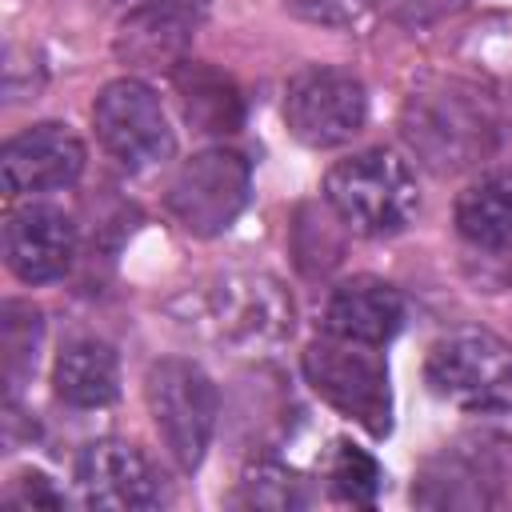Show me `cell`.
Instances as JSON below:
<instances>
[{"mask_svg": "<svg viewBox=\"0 0 512 512\" xmlns=\"http://www.w3.org/2000/svg\"><path fill=\"white\" fill-rule=\"evenodd\" d=\"M400 136L424 168L440 176L464 172L492 152L496 116L476 88L460 80H436V84L416 88L404 100Z\"/></svg>", "mask_w": 512, "mask_h": 512, "instance_id": "1", "label": "cell"}, {"mask_svg": "<svg viewBox=\"0 0 512 512\" xmlns=\"http://www.w3.org/2000/svg\"><path fill=\"white\" fill-rule=\"evenodd\" d=\"M324 200L360 236H392L408 228L420 204L412 168L388 148L336 160L324 176Z\"/></svg>", "mask_w": 512, "mask_h": 512, "instance_id": "2", "label": "cell"}, {"mask_svg": "<svg viewBox=\"0 0 512 512\" xmlns=\"http://www.w3.org/2000/svg\"><path fill=\"white\" fill-rule=\"evenodd\" d=\"M304 380L312 392L332 404L340 416L356 420L368 436H388L392 432V388H388V368L372 344L356 340H312L300 356Z\"/></svg>", "mask_w": 512, "mask_h": 512, "instance_id": "3", "label": "cell"}, {"mask_svg": "<svg viewBox=\"0 0 512 512\" xmlns=\"http://www.w3.org/2000/svg\"><path fill=\"white\" fill-rule=\"evenodd\" d=\"M424 380L464 412H512V344L484 328H456L428 348Z\"/></svg>", "mask_w": 512, "mask_h": 512, "instance_id": "4", "label": "cell"}, {"mask_svg": "<svg viewBox=\"0 0 512 512\" xmlns=\"http://www.w3.org/2000/svg\"><path fill=\"white\" fill-rule=\"evenodd\" d=\"M144 400L172 460L184 472L200 468L216 432V412H220L216 384L208 380V372L180 356L152 360L144 372Z\"/></svg>", "mask_w": 512, "mask_h": 512, "instance_id": "5", "label": "cell"}, {"mask_svg": "<svg viewBox=\"0 0 512 512\" xmlns=\"http://www.w3.org/2000/svg\"><path fill=\"white\" fill-rule=\"evenodd\" d=\"M512 480V432L480 428L444 444L416 476L412 500L424 508H488Z\"/></svg>", "mask_w": 512, "mask_h": 512, "instance_id": "6", "label": "cell"}, {"mask_svg": "<svg viewBox=\"0 0 512 512\" xmlns=\"http://www.w3.org/2000/svg\"><path fill=\"white\" fill-rule=\"evenodd\" d=\"M252 192V168L232 148H204L188 156L168 180L164 204L172 220L192 236H220L244 212Z\"/></svg>", "mask_w": 512, "mask_h": 512, "instance_id": "7", "label": "cell"}, {"mask_svg": "<svg viewBox=\"0 0 512 512\" xmlns=\"http://www.w3.org/2000/svg\"><path fill=\"white\" fill-rule=\"evenodd\" d=\"M200 328L224 344L264 348L292 332V296L264 272H232L212 280L200 296Z\"/></svg>", "mask_w": 512, "mask_h": 512, "instance_id": "8", "label": "cell"}, {"mask_svg": "<svg viewBox=\"0 0 512 512\" xmlns=\"http://www.w3.org/2000/svg\"><path fill=\"white\" fill-rule=\"evenodd\" d=\"M368 120L364 84L328 64H312L296 72L284 88V124L308 148H340Z\"/></svg>", "mask_w": 512, "mask_h": 512, "instance_id": "9", "label": "cell"}, {"mask_svg": "<svg viewBox=\"0 0 512 512\" xmlns=\"http://www.w3.org/2000/svg\"><path fill=\"white\" fill-rule=\"evenodd\" d=\"M92 124H96V140L104 144V152L116 156L132 172L168 160L176 148L160 96L144 80H132V76H120L100 88L92 104Z\"/></svg>", "mask_w": 512, "mask_h": 512, "instance_id": "10", "label": "cell"}, {"mask_svg": "<svg viewBox=\"0 0 512 512\" xmlns=\"http://www.w3.org/2000/svg\"><path fill=\"white\" fill-rule=\"evenodd\" d=\"M200 28L196 0H140L116 28L112 52L132 72H172L188 60L192 36Z\"/></svg>", "mask_w": 512, "mask_h": 512, "instance_id": "11", "label": "cell"}, {"mask_svg": "<svg viewBox=\"0 0 512 512\" xmlns=\"http://www.w3.org/2000/svg\"><path fill=\"white\" fill-rule=\"evenodd\" d=\"M84 172V144L68 124H32L0 152V180L8 196H40L76 184Z\"/></svg>", "mask_w": 512, "mask_h": 512, "instance_id": "12", "label": "cell"}, {"mask_svg": "<svg viewBox=\"0 0 512 512\" xmlns=\"http://www.w3.org/2000/svg\"><path fill=\"white\" fill-rule=\"evenodd\" d=\"M76 488L84 504L112 512H140L164 500L152 464L128 440H92L76 456Z\"/></svg>", "mask_w": 512, "mask_h": 512, "instance_id": "13", "label": "cell"}, {"mask_svg": "<svg viewBox=\"0 0 512 512\" xmlns=\"http://www.w3.org/2000/svg\"><path fill=\"white\" fill-rule=\"evenodd\" d=\"M76 256V224L68 212L52 204H24L4 224V260L16 280L48 284L72 268Z\"/></svg>", "mask_w": 512, "mask_h": 512, "instance_id": "14", "label": "cell"}, {"mask_svg": "<svg viewBox=\"0 0 512 512\" xmlns=\"http://www.w3.org/2000/svg\"><path fill=\"white\" fill-rule=\"evenodd\" d=\"M404 324V296L380 276H352L344 280L324 304L328 336L356 340V344H388Z\"/></svg>", "mask_w": 512, "mask_h": 512, "instance_id": "15", "label": "cell"}, {"mask_svg": "<svg viewBox=\"0 0 512 512\" xmlns=\"http://www.w3.org/2000/svg\"><path fill=\"white\" fill-rule=\"evenodd\" d=\"M172 92L180 116L200 136H232L244 128V96L236 80L208 60H180L172 72Z\"/></svg>", "mask_w": 512, "mask_h": 512, "instance_id": "16", "label": "cell"}, {"mask_svg": "<svg viewBox=\"0 0 512 512\" xmlns=\"http://www.w3.org/2000/svg\"><path fill=\"white\" fill-rule=\"evenodd\" d=\"M52 388L68 408H104L120 396V364L104 340H72L60 348Z\"/></svg>", "mask_w": 512, "mask_h": 512, "instance_id": "17", "label": "cell"}, {"mask_svg": "<svg viewBox=\"0 0 512 512\" xmlns=\"http://www.w3.org/2000/svg\"><path fill=\"white\" fill-rule=\"evenodd\" d=\"M456 228L484 252H512V172H492L468 184L456 200Z\"/></svg>", "mask_w": 512, "mask_h": 512, "instance_id": "18", "label": "cell"}, {"mask_svg": "<svg viewBox=\"0 0 512 512\" xmlns=\"http://www.w3.org/2000/svg\"><path fill=\"white\" fill-rule=\"evenodd\" d=\"M40 312L24 300H8L0 312V352H4V384L8 396L20 392L24 376L36 368V348H40Z\"/></svg>", "mask_w": 512, "mask_h": 512, "instance_id": "19", "label": "cell"}, {"mask_svg": "<svg viewBox=\"0 0 512 512\" xmlns=\"http://www.w3.org/2000/svg\"><path fill=\"white\" fill-rule=\"evenodd\" d=\"M324 480H328V492L344 504H376L384 484L380 464L352 440H332V452L324 460Z\"/></svg>", "mask_w": 512, "mask_h": 512, "instance_id": "20", "label": "cell"}, {"mask_svg": "<svg viewBox=\"0 0 512 512\" xmlns=\"http://www.w3.org/2000/svg\"><path fill=\"white\" fill-rule=\"evenodd\" d=\"M236 504H244V508H300V504H308V492L292 468H284L276 460H256V464H248V472L240 480Z\"/></svg>", "mask_w": 512, "mask_h": 512, "instance_id": "21", "label": "cell"}, {"mask_svg": "<svg viewBox=\"0 0 512 512\" xmlns=\"http://www.w3.org/2000/svg\"><path fill=\"white\" fill-rule=\"evenodd\" d=\"M464 0H380L384 16L404 24V28H424V24H436L444 20L448 12H456Z\"/></svg>", "mask_w": 512, "mask_h": 512, "instance_id": "22", "label": "cell"}, {"mask_svg": "<svg viewBox=\"0 0 512 512\" xmlns=\"http://www.w3.org/2000/svg\"><path fill=\"white\" fill-rule=\"evenodd\" d=\"M300 20L312 24H352L356 16H364L376 0H284Z\"/></svg>", "mask_w": 512, "mask_h": 512, "instance_id": "23", "label": "cell"}, {"mask_svg": "<svg viewBox=\"0 0 512 512\" xmlns=\"http://www.w3.org/2000/svg\"><path fill=\"white\" fill-rule=\"evenodd\" d=\"M12 508H60L64 504V496L52 488V480L44 476V472H20L16 476V484H12V492L4 496Z\"/></svg>", "mask_w": 512, "mask_h": 512, "instance_id": "24", "label": "cell"}]
</instances>
